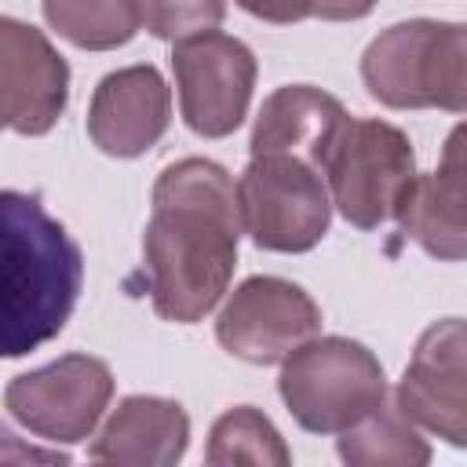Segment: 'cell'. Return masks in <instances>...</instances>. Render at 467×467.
Instances as JSON below:
<instances>
[{
    "label": "cell",
    "instance_id": "cell-1",
    "mask_svg": "<svg viewBox=\"0 0 467 467\" xmlns=\"http://www.w3.org/2000/svg\"><path fill=\"white\" fill-rule=\"evenodd\" d=\"M241 208L234 175L208 157L168 164L150 197L142 259L150 270V303L171 325H193L230 292L241 241Z\"/></svg>",
    "mask_w": 467,
    "mask_h": 467
},
{
    "label": "cell",
    "instance_id": "cell-2",
    "mask_svg": "<svg viewBox=\"0 0 467 467\" xmlns=\"http://www.w3.org/2000/svg\"><path fill=\"white\" fill-rule=\"evenodd\" d=\"M84 288L80 244L51 219L40 197L0 193V347L22 358L51 343Z\"/></svg>",
    "mask_w": 467,
    "mask_h": 467
},
{
    "label": "cell",
    "instance_id": "cell-3",
    "mask_svg": "<svg viewBox=\"0 0 467 467\" xmlns=\"http://www.w3.org/2000/svg\"><path fill=\"white\" fill-rule=\"evenodd\" d=\"M277 394L303 431L343 434L387 401V372L365 343L317 336L281 365Z\"/></svg>",
    "mask_w": 467,
    "mask_h": 467
},
{
    "label": "cell",
    "instance_id": "cell-4",
    "mask_svg": "<svg viewBox=\"0 0 467 467\" xmlns=\"http://www.w3.org/2000/svg\"><path fill=\"white\" fill-rule=\"evenodd\" d=\"M325 182L332 208L358 230H376L398 223V212L416 182V150L409 135L379 117H350L343 139L336 142Z\"/></svg>",
    "mask_w": 467,
    "mask_h": 467
},
{
    "label": "cell",
    "instance_id": "cell-5",
    "mask_svg": "<svg viewBox=\"0 0 467 467\" xmlns=\"http://www.w3.org/2000/svg\"><path fill=\"white\" fill-rule=\"evenodd\" d=\"M241 226L263 252H310L332 223L328 182L296 157H248L237 175Z\"/></svg>",
    "mask_w": 467,
    "mask_h": 467
},
{
    "label": "cell",
    "instance_id": "cell-6",
    "mask_svg": "<svg viewBox=\"0 0 467 467\" xmlns=\"http://www.w3.org/2000/svg\"><path fill=\"white\" fill-rule=\"evenodd\" d=\"M113 401V372L102 358L62 354L40 368L18 372L4 387L7 416L55 445L88 441Z\"/></svg>",
    "mask_w": 467,
    "mask_h": 467
},
{
    "label": "cell",
    "instance_id": "cell-7",
    "mask_svg": "<svg viewBox=\"0 0 467 467\" xmlns=\"http://www.w3.org/2000/svg\"><path fill=\"white\" fill-rule=\"evenodd\" d=\"M317 332L321 306L306 288L274 274L241 281L215 317L219 347L248 365H285L299 347L317 339Z\"/></svg>",
    "mask_w": 467,
    "mask_h": 467
},
{
    "label": "cell",
    "instance_id": "cell-8",
    "mask_svg": "<svg viewBox=\"0 0 467 467\" xmlns=\"http://www.w3.org/2000/svg\"><path fill=\"white\" fill-rule=\"evenodd\" d=\"M179 113L201 139H226L248 117L255 88V55L244 40L215 29L171 47Z\"/></svg>",
    "mask_w": 467,
    "mask_h": 467
},
{
    "label": "cell",
    "instance_id": "cell-9",
    "mask_svg": "<svg viewBox=\"0 0 467 467\" xmlns=\"http://www.w3.org/2000/svg\"><path fill=\"white\" fill-rule=\"evenodd\" d=\"M394 401L416 427L467 449V317H441L420 332Z\"/></svg>",
    "mask_w": 467,
    "mask_h": 467
},
{
    "label": "cell",
    "instance_id": "cell-10",
    "mask_svg": "<svg viewBox=\"0 0 467 467\" xmlns=\"http://www.w3.org/2000/svg\"><path fill=\"white\" fill-rule=\"evenodd\" d=\"M69 102V66L44 29L0 18V117L15 135H47Z\"/></svg>",
    "mask_w": 467,
    "mask_h": 467
},
{
    "label": "cell",
    "instance_id": "cell-11",
    "mask_svg": "<svg viewBox=\"0 0 467 467\" xmlns=\"http://www.w3.org/2000/svg\"><path fill=\"white\" fill-rule=\"evenodd\" d=\"M171 124V88L157 66L135 62L106 73L88 102L91 142L117 161L150 153Z\"/></svg>",
    "mask_w": 467,
    "mask_h": 467
},
{
    "label": "cell",
    "instance_id": "cell-12",
    "mask_svg": "<svg viewBox=\"0 0 467 467\" xmlns=\"http://www.w3.org/2000/svg\"><path fill=\"white\" fill-rule=\"evenodd\" d=\"M350 113L343 102L314 84H285L270 91L252 124V157H296L325 171L336 142L343 139Z\"/></svg>",
    "mask_w": 467,
    "mask_h": 467
},
{
    "label": "cell",
    "instance_id": "cell-13",
    "mask_svg": "<svg viewBox=\"0 0 467 467\" xmlns=\"http://www.w3.org/2000/svg\"><path fill=\"white\" fill-rule=\"evenodd\" d=\"M190 445V416L179 401L128 394L91 438V460L102 467H175Z\"/></svg>",
    "mask_w": 467,
    "mask_h": 467
},
{
    "label": "cell",
    "instance_id": "cell-14",
    "mask_svg": "<svg viewBox=\"0 0 467 467\" xmlns=\"http://www.w3.org/2000/svg\"><path fill=\"white\" fill-rule=\"evenodd\" d=\"M398 226L409 241H416L427 255L441 263L467 259V179L449 171H423L416 175Z\"/></svg>",
    "mask_w": 467,
    "mask_h": 467
},
{
    "label": "cell",
    "instance_id": "cell-15",
    "mask_svg": "<svg viewBox=\"0 0 467 467\" xmlns=\"http://www.w3.org/2000/svg\"><path fill=\"white\" fill-rule=\"evenodd\" d=\"M336 452L343 467H431V441L398 409V401H383L361 423L343 431L336 438Z\"/></svg>",
    "mask_w": 467,
    "mask_h": 467
},
{
    "label": "cell",
    "instance_id": "cell-16",
    "mask_svg": "<svg viewBox=\"0 0 467 467\" xmlns=\"http://www.w3.org/2000/svg\"><path fill=\"white\" fill-rule=\"evenodd\" d=\"M427 18L394 22L361 55V80L368 95L390 109H420V40Z\"/></svg>",
    "mask_w": 467,
    "mask_h": 467
},
{
    "label": "cell",
    "instance_id": "cell-17",
    "mask_svg": "<svg viewBox=\"0 0 467 467\" xmlns=\"http://www.w3.org/2000/svg\"><path fill=\"white\" fill-rule=\"evenodd\" d=\"M204 467H292V452L263 409L234 405L208 431Z\"/></svg>",
    "mask_w": 467,
    "mask_h": 467
},
{
    "label": "cell",
    "instance_id": "cell-18",
    "mask_svg": "<svg viewBox=\"0 0 467 467\" xmlns=\"http://www.w3.org/2000/svg\"><path fill=\"white\" fill-rule=\"evenodd\" d=\"M420 109L467 113V22L427 18L420 40Z\"/></svg>",
    "mask_w": 467,
    "mask_h": 467
},
{
    "label": "cell",
    "instance_id": "cell-19",
    "mask_svg": "<svg viewBox=\"0 0 467 467\" xmlns=\"http://www.w3.org/2000/svg\"><path fill=\"white\" fill-rule=\"evenodd\" d=\"M40 15L62 40L84 51L124 47L142 29V4L131 0H47Z\"/></svg>",
    "mask_w": 467,
    "mask_h": 467
},
{
    "label": "cell",
    "instance_id": "cell-20",
    "mask_svg": "<svg viewBox=\"0 0 467 467\" xmlns=\"http://www.w3.org/2000/svg\"><path fill=\"white\" fill-rule=\"evenodd\" d=\"M226 18V7L208 0V4H142V26L171 44L215 33Z\"/></svg>",
    "mask_w": 467,
    "mask_h": 467
},
{
    "label": "cell",
    "instance_id": "cell-21",
    "mask_svg": "<svg viewBox=\"0 0 467 467\" xmlns=\"http://www.w3.org/2000/svg\"><path fill=\"white\" fill-rule=\"evenodd\" d=\"M0 467H73V460L58 449L29 445L15 431L4 427V434H0Z\"/></svg>",
    "mask_w": 467,
    "mask_h": 467
},
{
    "label": "cell",
    "instance_id": "cell-22",
    "mask_svg": "<svg viewBox=\"0 0 467 467\" xmlns=\"http://www.w3.org/2000/svg\"><path fill=\"white\" fill-rule=\"evenodd\" d=\"M441 171L449 175H460L467 179V120H460L449 135H445V146H441V161H438Z\"/></svg>",
    "mask_w": 467,
    "mask_h": 467
},
{
    "label": "cell",
    "instance_id": "cell-23",
    "mask_svg": "<svg viewBox=\"0 0 467 467\" xmlns=\"http://www.w3.org/2000/svg\"><path fill=\"white\" fill-rule=\"evenodd\" d=\"M95 467H102V463H95Z\"/></svg>",
    "mask_w": 467,
    "mask_h": 467
}]
</instances>
